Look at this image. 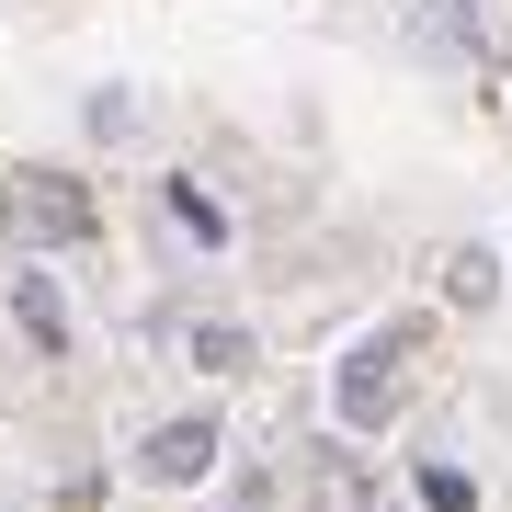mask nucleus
I'll return each instance as SVG.
<instances>
[{
  "instance_id": "nucleus-1",
  "label": "nucleus",
  "mask_w": 512,
  "mask_h": 512,
  "mask_svg": "<svg viewBox=\"0 0 512 512\" xmlns=\"http://www.w3.org/2000/svg\"><path fill=\"white\" fill-rule=\"evenodd\" d=\"M12 217L35 228V251H80V239H92V194H80L69 171H23V183H12Z\"/></svg>"
},
{
  "instance_id": "nucleus-2",
  "label": "nucleus",
  "mask_w": 512,
  "mask_h": 512,
  "mask_svg": "<svg viewBox=\"0 0 512 512\" xmlns=\"http://www.w3.org/2000/svg\"><path fill=\"white\" fill-rule=\"evenodd\" d=\"M205 467H217V421H160L137 444V478H160V490H194Z\"/></svg>"
},
{
  "instance_id": "nucleus-3",
  "label": "nucleus",
  "mask_w": 512,
  "mask_h": 512,
  "mask_svg": "<svg viewBox=\"0 0 512 512\" xmlns=\"http://www.w3.org/2000/svg\"><path fill=\"white\" fill-rule=\"evenodd\" d=\"M387 376H399V342H353V353H342V421H353V433H376Z\"/></svg>"
},
{
  "instance_id": "nucleus-4",
  "label": "nucleus",
  "mask_w": 512,
  "mask_h": 512,
  "mask_svg": "<svg viewBox=\"0 0 512 512\" xmlns=\"http://www.w3.org/2000/svg\"><path fill=\"white\" fill-rule=\"evenodd\" d=\"M421 46H444V57H490V35H478L467 0H421Z\"/></svg>"
},
{
  "instance_id": "nucleus-5",
  "label": "nucleus",
  "mask_w": 512,
  "mask_h": 512,
  "mask_svg": "<svg viewBox=\"0 0 512 512\" xmlns=\"http://www.w3.org/2000/svg\"><path fill=\"white\" fill-rule=\"evenodd\" d=\"M171 217L194 228V251H228V205L205 194V183H171Z\"/></svg>"
},
{
  "instance_id": "nucleus-6",
  "label": "nucleus",
  "mask_w": 512,
  "mask_h": 512,
  "mask_svg": "<svg viewBox=\"0 0 512 512\" xmlns=\"http://www.w3.org/2000/svg\"><path fill=\"white\" fill-rule=\"evenodd\" d=\"M12 308H23V330H35L46 353L69 342V308H57V285H46V274H23V296H12Z\"/></svg>"
},
{
  "instance_id": "nucleus-7",
  "label": "nucleus",
  "mask_w": 512,
  "mask_h": 512,
  "mask_svg": "<svg viewBox=\"0 0 512 512\" xmlns=\"http://www.w3.org/2000/svg\"><path fill=\"white\" fill-rule=\"evenodd\" d=\"M490 285H501V274H490V251H467L456 274H444V296H456V308H490Z\"/></svg>"
},
{
  "instance_id": "nucleus-8",
  "label": "nucleus",
  "mask_w": 512,
  "mask_h": 512,
  "mask_svg": "<svg viewBox=\"0 0 512 512\" xmlns=\"http://www.w3.org/2000/svg\"><path fill=\"white\" fill-rule=\"evenodd\" d=\"M421 501H433V512H478V490H467V467H421Z\"/></svg>"
}]
</instances>
